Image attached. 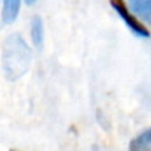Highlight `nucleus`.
Masks as SVG:
<instances>
[{
	"mask_svg": "<svg viewBox=\"0 0 151 151\" xmlns=\"http://www.w3.org/2000/svg\"><path fill=\"white\" fill-rule=\"evenodd\" d=\"M12 151H14V150H12Z\"/></svg>",
	"mask_w": 151,
	"mask_h": 151,
	"instance_id": "0eeeda50",
	"label": "nucleus"
},
{
	"mask_svg": "<svg viewBox=\"0 0 151 151\" xmlns=\"http://www.w3.org/2000/svg\"><path fill=\"white\" fill-rule=\"evenodd\" d=\"M129 151H151V127L145 129L130 141Z\"/></svg>",
	"mask_w": 151,
	"mask_h": 151,
	"instance_id": "20e7f679",
	"label": "nucleus"
},
{
	"mask_svg": "<svg viewBox=\"0 0 151 151\" xmlns=\"http://www.w3.org/2000/svg\"><path fill=\"white\" fill-rule=\"evenodd\" d=\"M21 2L19 0H6L2 8V21L3 24H12L19 12Z\"/></svg>",
	"mask_w": 151,
	"mask_h": 151,
	"instance_id": "423d86ee",
	"label": "nucleus"
},
{
	"mask_svg": "<svg viewBox=\"0 0 151 151\" xmlns=\"http://www.w3.org/2000/svg\"><path fill=\"white\" fill-rule=\"evenodd\" d=\"M31 64V49L19 34L9 36L3 43L2 65L9 80H18L24 76Z\"/></svg>",
	"mask_w": 151,
	"mask_h": 151,
	"instance_id": "f257e3e1",
	"label": "nucleus"
},
{
	"mask_svg": "<svg viewBox=\"0 0 151 151\" xmlns=\"http://www.w3.org/2000/svg\"><path fill=\"white\" fill-rule=\"evenodd\" d=\"M111 8L120 15V18L124 21V24L136 34V36H141V37H150V30L129 11L127 5L123 2V0H113L110 2Z\"/></svg>",
	"mask_w": 151,
	"mask_h": 151,
	"instance_id": "f03ea898",
	"label": "nucleus"
},
{
	"mask_svg": "<svg viewBox=\"0 0 151 151\" xmlns=\"http://www.w3.org/2000/svg\"><path fill=\"white\" fill-rule=\"evenodd\" d=\"M129 8L145 22L151 24V0H132Z\"/></svg>",
	"mask_w": 151,
	"mask_h": 151,
	"instance_id": "39448f33",
	"label": "nucleus"
},
{
	"mask_svg": "<svg viewBox=\"0 0 151 151\" xmlns=\"http://www.w3.org/2000/svg\"><path fill=\"white\" fill-rule=\"evenodd\" d=\"M31 40L36 49L42 50L45 42V25L40 15H34L31 18Z\"/></svg>",
	"mask_w": 151,
	"mask_h": 151,
	"instance_id": "7ed1b4c3",
	"label": "nucleus"
}]
</instances>
